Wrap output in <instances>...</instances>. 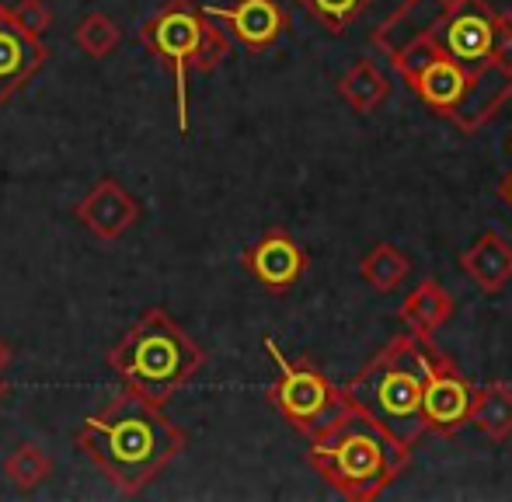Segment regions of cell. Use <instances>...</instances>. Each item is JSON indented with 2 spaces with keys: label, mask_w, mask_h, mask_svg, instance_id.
Returning <instances> with one entry per match:
<instances>
[{
  "label": "cell",
  "mask_w": 512,
  "mask_h": 502,
  "mask_svg": "<svg viewBox=\"0 0 512 502\" xmlns=\"http://www.w3.org/2000/svg\"><path fill=\"white\" fill-rule=\"evenodd\" d=\"M460 272L481 293H502L512 283V245L499 231H485L460 255Z\"/></svg>",
  "instance_id": "cell-13"
},
{
  "label": "cell",
  "mask_w": 512,
  "mask_h": 502,
  "mask_svg": "<svg viewBox=\"0 0 512 502\" xmlns=\"http://www.w3.org/2000/svg\"><path fill=\"white\" fill-rule=\"evenodd\" d=\"M0 11H4V0H0Z\"/></svg>",
  "instance_id": "cell-25"
},
{
  "label": "cell",
  "mask_w": 512,
  "mask_h": 502,
  "mask_svg": "<svg viewBox=\"0 0 512 502\" xmlns=\"http://www.w3.org/2000/svg\"><path fill=\"white\" fill-rule=\"evenodd\" d=\"M474 384L464 380L457 363L446 353H439L429 342L425 349V384H422V422L425 433L436 436H457L467 426L471 412Z\"/></svg>",
  "instance_id": "cell-8"
},
{
  "label": "cell",
  "mask_w": 512,
  "mask_h": 502,
  "mask_svg": "<svg viewBox=\"0 0 512 502\" xmlns=\"http://www.w3.org/2000/svg\"><path fill=\"white\" fill-rule=\"evenodd\" d=\"M432 339L422 335H394L349 384L342 394L352 405L377 415L401 443L415 450L418 436L425 433L422 422V384H425V349Z\"/></svg>",
  "instance_id": "cell-4"
},
{
  "label": "cell",
  "mask_w": 512,
  "mask_h": 502,
  "mask_svg": "<svg viewBox=\"0 0 512 502\" xmlns=\"http://www.w3.org/2000/svg\"><path fill=\"white\" fill-rule=\"evenodd\" d=\"M307 464L342 499L370 502L384 496L411 464V447L401 443L377 415L352 405L310 436Z\"/></svg>",
  "instance_id": "cell-2"
},
{
  "label": "cell",
  "mask_w": 512,
  "mask_h": 502,
  "mask_svg": "<svg viewBox=\"0 0 512 502\" xmlns=\"http://www.w3.org/2000/svg\"><path fill=\"white\" fill-rule=\"evenodd\" d=\"M4 398H7V384H4V377H0V405H4Z\"/></svg>",
  "instance_id": "cell-24"
},
{
  "label": "cell",
  "mask_w": 512,
  "mask_h": 502,
  "mask_svg": "<svg viewBox=\"0 0 512 502\" xmlns=\"http://www.w3.org/2000/svg\"><path fill=\"white\" fill-rule=\"evenodd\" d=\"M140 42L161 60V67L175 77V116L178 133H189V74H213L230 56V42L223 28L196 0H164L161 11L143 21Z\"/></svg>",
  "instance_id": "cell-5"
},
{
  "label": "cell",
  "mask_w": 512,
  "mask_h": 502,
  "mask_svg": "<svg viewBox=\"0 0 512 502\" xmlns=\"http://www.w3.org/2000/svg\"><path fill=\"white\" fill-rule=\"evenodd\" d=\"M509 143H512V136H509ZM499 196H502V203H506L509 210H512V171L499 182Z\"/></svg>",
  "instance_id": "cell-22"
},
{
  "label": "cell",
  "mask_w": 512,
  "mask_h": 502,
  "mask_svg": "<svg viewBox=\"0 0 512 502\" xmlns=\"http://www.w3.org/2000/svg\"><path fill=\"white\" fill-rule=\"evenodd\" d=\"M338 95H342V102L352 112L370 116V112H377L391 98V81H387V74L373 60H356L345 70L342 81H338Z\"/></svg>",
  "instance_id": "cell-16"
},
{
  "label": "cell",
  "mask_w": 512,
  "mask_h": 502,
  "mask_svg": "<svg viewBox=\"0 0 512 502\" xmlns=\"http://www.w3.org/2000/svg\"><path fill=\"white\" fill-rule=\"evenodd\" d=\"M4 471L18 492H32L53 475V457L39 447V443H18L11 457L4 461Z\"/></svg>",
  "instance_id": "cell-18"
},
{
  "label": "cell",
  "mask_w": 512,
  "mask_h": 502,
  "mask_svg": "<svg viewBox=\"0 0 512 502\" xmlns=\"http://www.w3.org/2000/svg\"><path fill=\"white\" fill-rule=\"evenodd\" d=\"M46 63L42 35L25 28L4 4L0 11V102H11Z\"/></svg>",
  "instance_id": "cell-11"
},
{
  "label": "cell",
  "mask_w": 512,
  "mask_h": 502,
  "mask_svg": "<svg viewBox=\"0 0 512 502\" xmlns=\"http://www.w3.org/2000/svg\"><path fill=\"white\" fill-rule=\"evenodd\" d=\"M391 63L401 81L418 95V102L436 116L450 119L460 133H478L506 105V98L495 95L492 88H485L478 77H471L446 56H436L422 39H411L401 49H394Z\"/></svg>",
  "instance_id": "cell-6"
},
{
  "label": "cell",
  "mask_w": 512,
  "mask_h": 502,
  "mask_svg": "<svg viewBox=\"0 0 512 502\" xmlns=\"http://www.w3.org/2000/svg\"><path fill=\"white\" fill-rule=\"evenodd\" d=\"M411 272V258L391 241H380L359 258V276L370 290L377 293H394Z\"/></svg>",
  "instance_id": "cell-17"
},
{
  "label": "cell",
  "mask_w": 512,
  "mask_h": 502,
  "mask_svg": "<svg viewBox=\"0 0 512 502\" xmlns=\"http://www.w3.org/2000/svg\"><path fill=\"white\" fill-rule=\"evenodd\" d=\"M297 4L304 7L317 25H324V32L345 35L373 0H297Z\"/></svg>",
  "instance_id": "cell-20"
},
{
  "label": "cell",
  "mask_w": 512,
  "mask_h": 502,
  "mask_svg": "<svg viewBox=\"0 0 512 502\" xmlns=\"http://www.w3.org/2000/svg\"><path fill=\"white\" fill-rule=\"evenodd\" d=\"M467 426H474L492 443H502L512 436V387L509 384H481L471 394V412Z\"/></svg>",
  "instance_id": "cell-15"
},
{
  "label": "cell",
  "mask_w": 512,
  "mask_h": 502,
  "mask_svg": "<svg viewBox=\"0 0 512 502\" xmlns=\"http://www.w3.org/2000/svg\"><path fill=\"white\" fill-rule=\"evenodd\" d=\"M11 360H14V353H11V346H7L4 339H0V377H4V370L11 367Z\"/></svg>",
  "instance_id": "cell-23"
},
{
  "label": "cell",
  "mask_w": 512,
  "mask_h": 502,
  "mask_svg": "<svg viewBox=\"0 0 512 502\" xmlns=\"http://www.w3.org/2000/svg\"><path fill=\"white\" fill-rule=\"evenodd\" d=\"M74 443L105 471L122 496H136L175 457L185 454L189 436L164 415V405L122 391L102 412L81 422Z\"/></svg>",
  "instance_id": "cell-1"
},
{
  "label": "cell",
  "mask_w": 512,
  "mask_h": 502,
  "mask_svg": "<svg viewBox=\"0 0 512 502\" xmlns=\"http://www.w3.org/2000/svg\"><path fill=\"white\" fill-rule=\"evenodd\" d=\"M11 14L21 21L25 28H32L35 35H42L49 25H53V14H49L46 0H18V4H7Z\"/></svg>",
  "instance_id": "cell-21"
},
{
  "label": "cell",
  "mask_w": 512,
  "mask_h": 502,
  "mask_svg": "<svg viewBox=\"0 0 512 502\" xmlns=\"http://www.w3.org/2000/svg\"><path fill=\"white\" fill-rule=\"evenodd\" d=\"M244 269L258 279L269 293H286L304 279L307 251L290 238V231L272 227L244 251Z\"/></svg>",
  "instance_id": "cell-10"
},
{
  "label": "cell",
  "mask_w": 512,
  "mask_h": 502,
  "mask_svg": "<svg viewBox=\"0 0 512 502\" xmlns=\"http://www.w3.org/2000/svg\"><path fill=\"white\" fill-rule=\"evenodd\" d=\"M203 11L213 21L234 32L248 53H269L290 28V11L279 0H234V4H203Z\"/></svg>",
  "instance_id": "cell-9"
},
{
  "label": "cell",
  "mask_w": 512,
  "mask_h": 502,
  "mask_svg": "<svg viewBox=\"0 0 512 502\" xmlns=\"http://www.w3.org/2000/svg\"><path fill=\"white\" fill-rule=\"evenodd\" d=\"M265 353L279 370V380L269 387V401L297 433L314 436L345 408L342 387L331 384L310 360H290L272 335H265Z\"/></svg>",
  "instance_id": "cell-7"
},
{
  "label": "cell",
  "mask_w": 512,
  "mask_h": 502,
  "mask_svg": "<svg viewBox=\"0 0 512 502\" xmlns=\"http://www.w3.org/2000/svg\"><path fill=\"white\" fill-rule=\"evenodd\" d=\"M206 353L164 307H147L143 318L108 353V367L122 377L126 391L168 405L203 370Z\"/></svg>",
  "instance_id": "cell-3"
},
{
  "label": "cell",
  "mask_w": 512,
  "mask_h": 502,
  "mask_svg": "<svg viewBox=\"0 0 512 502\" xmlns=\"http://www.w3.org/2000/svg\"><path fill=\"white\" fill-rule=\"evenodd\" d=\"M74 42L84 56H91V60H105V56H112L115 46L122 42V28H119V21H112L108 14L95 11L74 28Z\"/></svg>",
  "instance_id": "cell-19"
},
{
  "label": "cell",
  "mask_w": 512,
  "mask_h": 502,
  "mask_svg": "<svg viewBox=\"0 0 512 502\" xmlns=\"http://www.w3.org/2000/svg\"><path fill=\"white\" fill-rule=\"evenodd\" d=\"M453 311H457V304H453L450 293H446L436 279H425V283H418L415 290L405 297L398 318H401V325H405L411 335L432 339V335H436L439 328L453 318Z\"/></svg>",
  "instance_id": "cell-14"
},
{
  "label": "cell",
  "mask_w": 512,
  "mask_h": 502,
  "mask_svg": "<svg viewBox=\"0 0 512 502\" xmlns=\"http://www.w3.org/2000/svg\"><path fill=\"white\" fill-rule=\"evenodd\" d=\"M77 224L98 241H119L140 220V203L133 192L122 189L115 178H102L81 203L74 206Z\"/></svg>",
  "instance_id": "cell-12"
}]
</instances>
